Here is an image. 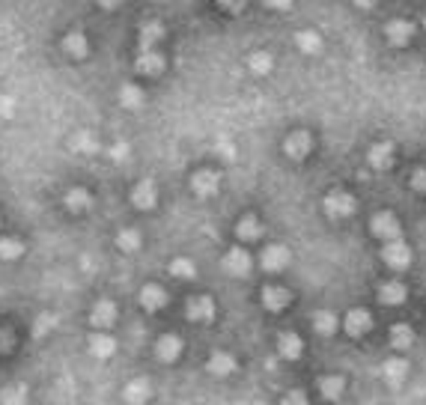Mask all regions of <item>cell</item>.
<instances>
[{
  "instance_id": "obj_1",
  "label": "cell",
  "mask_w": 426,
  "mask_h": 405,
  "mask_svg": "<svg viewBox=\"0 0 426 405\" xmlns=\"http://www.w3.org/2000/svg\"><path fill=\"white\" fill-rule=\"evenodd\" d=\"M382 259L391 268H409L412 265V250H409V245H405L403 239H396V241H385V248H382Z\"/></svg>"
},
{
  "instance_id": "obj_2",
  "label": "cell",
  "mask_w": 426,
  "mask_h": 405,
  "mask_svg": "<svg viewBox=\"0 0 426 405\" xmlns=\"http://www.w3.org/2000/svg\"><path fill=\"white\" fill-rule=\"evenodd\" d=\"M343 328H346V334L349 337H367L370 334V328H373V316H370L367 310H349L346 313V319L340 322Z\"/></svg>"
},
{
  "instance_id": "obj_3",
  "label": "cell",
  "mask_w": 426,
  "mask_h": 405,
  "mask_svg": "<svg viewBox=\"0 0 426 405\" xmlns=\"http://www.w3.org/2000/svg\"><path fill=\"white\" fill-rule=\"evenodd\" d=\"M373 232L382 241H396L403 230H400V221H396L391 212H379L376 218H373Z\"/></svg>"
},
{
  "instance_id": "obj_4",
  "label": "cell",
  "mask_w": 426,
  "mask_h": 405,
  "mask_svg": "<svg viewBox=\"0 0 426 405\" xmlns=\"http://www.w3.org/2000/svg\"><path fill=\"white\" fill-rule=\"evenodd\" d=\"M289 301H292V295H289L284 286H266V289H262V307H266L268 313L286 310Z\"/></svg>"
},
{
  "instance_id": "obj_5",
  "label": "cell",
  "mask_w": 426,
  "mask_h": 405,
  "mask_svg": "<svg viewBox=\"0 0 426 405\" xmlns=\"http://www.w3.org/2000/svg\"><path fill=\"white\" fill-rule=\"evenodd\" d=\"M289 250L284 245H268L266 250H262V268L266 272H284V268L289 265Z\"/></svg>"
},
{
  "instance_id": "obj_6",
  "label": "cell",
  "mask_w": 426,
  "mask_h": 405,
  "mask_svg": "<svg viewBox=\"0 0 426 405\" xmlns=\"http://www.w3.org/2000/svg\"><path fill=\"white\" fill-rule=\"evenodd\" d=\"M140 307H143V310H149V313L164 310V307H167V292L161 289L158 283L143 286V289H140Z\"/></svg>"
},
{
  "instance_id": "obj_7",
  "label": "cell",
  "mask_w": 426,
  "mask_h": 405,
  "mask_svg": "<svg viewBox=\"0 0 426 405\" xmlns=\"http://www.w3.org/2000/svg\"><path fill=\"white\" fill-rule=\"evenodd\" d=\"M224 272L233 274V277H244V274L251 272V256L244 254L242 248H233L230 254L224 256Z\"/></svg>"
},
{
  "instance_id": "obj_8",
  "label": "cell",
  "mask_w": 426,
  "mask_h": 405,
  "mask_svg": "<svg viewBox=\"0 0 426 405\" xmlns=\"http://www.w3.org/2000/svg\"><path fill=\"white\" fill-rule=\"evenodd\" d=\"M188 319L191 322H212L215 319V304L212 298H206V295H197V298L188 301Z\"/></svg>"
},
{
  "instance_id": "obj_9",
  "label": "cell",
  "mask_w": 426,
  "mask_h": 405,
  "mask_svg": "<svg viewBox=\"0 0 426 405\" xmlns=\"http://www.w3.org/2000/svg\"><path fill=\"white\" fill-rule=\"evenodd\" d=\"M325 209H328L331 215H337V218H349V215L355 212V200H352L349 194H343V191H331L328 197H325Z\"/></svg>"
},
{
  "instance_id": "obj_10",
  "label": "cell",
  "mask_w": 426,
  "mask_h": 405,
  "mask_svg": "<svg viewBox=\"0 0 426 405\" xmlns=\"http://www.w3.org/2000/svg\"><path fill=\"white\" fill-rule=\"evenodd\" d=\"M313 331L319 337H334L340 331V319H337V313H331V310H319V313H313Z\"/></svg>"
},
{
  "instance_id": "obj_11",
  "label": "cell",
  "mask_w": 426,
  "mask_h": 405,
  "mask_svg": "<svg viewBox=\"0 0 426 405\" xmlns=\"http://www.w3.org/2000/svg\"><path fill=\"white\" fill-rule=\"evenodd\" d=\"M277 352H280V358H286V361H295V358H301V352H304V343H301V337L298 334H292V331H284V334L277 337Z\"/></svg>"
},
{
  "instance_id": "obj_12",
  "label": "cell",
  "mask_w": 426,
  "mask_h": 405,
  "mask_svg": "<svg viewBox=\"0 0 426 405\" xmlns=\"http://www.w3.org/2000/svg\"><path fill=\"white\" fill-rule=\"evenodd\" d=\"M379 298H382V304L396 307V304H403L409 298V289H405V283H400V281H387V283L379 286Z\"/></svg>"
},
{
  "instance_id": "obj_13",
  "label": "cell",
  "mask_w": 426,
  "mask_h": 405,
  "mask_svg": "<svg viewBox=\"0 0 426 405\" xmlns=\"http://www.w3.org/2000/svg\"><path fill=\"white\" fill-rule=\"evenodd\" d=\"M156 352H158V358L164 364H173L179 355H182V340H179L176 334H164L158 340V346H156Z\"/></svg>"
},
{
  "instance_id": "obj_14",
  "label": "cell",
  "mask_w": 426,
  "mask_h": 405,
  "mask_svg": "<svg viewBox=\"0 0 426 405\" xmlns=\"http://www.w3.org/2000/svg\"><path fill=\"white\" fill-rule=\"evenodd\" d=\"M412 24L409 21H400V18H396V21H391L385 27V36H387V42L391 45H396V48H403V45H409L412 42Z\"/></svg>"
},
{
  "instance_id": "obj_15",
  "label": "cell",
  "mask_w": 426,
  "mask_h": 405,
  "mask_svg": "<svg viewBox=\"0 0 426 405\" xmlns=\"http://www.w3.org/2000/svg\"><path fill=\"white\" fill-rule=\"evenodd\" d=\"M382 375H385L387 384H394L396 388V384H403L405 375H409V361H403V358H391V361H385Z\"/></svg>"
},
{
  "instance_id": "obj_16",
  "label": "cell",
  "mask_w": 426,
  "mask_h": 405,
  "mask_svg": "<svg viewBox=\"0 0 426 405\" xmlns=\"http://www.w3.org/2000/svg\"><path fill=\"white\" fill-rule=\"evenodd\" d=\"M191 188L200 197H212L217 191V176L212 173V170H197V173L191 176Z\"/></svg>"
},
{
  "instance_id": "obj_17",
  "label": "cell",
  "mask_w": 426,
  "mask_h": 405,
  "mask_svg": "<svg viewBox=\"0 0 426 405\" xmlns=\"http://www.w3.org/2000/svg\"><path fill=\"white\" fill-rule=\"evenodd\" d=\"M284 149H286V155H292V158H304L307 152L313 149V140L307 138L304 131H295V134H289V138H286V146Z\"/></svg>"
},
{
  "instance_id": "obj_18",
  "label": "cell",
  "mask_w": 426,
  "mask_h": 405,
  "mask_svg": "<svg viewBox=\"0 0 426 405\" xmlns=\"http://www.w3.org/2000/svg\"><path fill=\"white\" fill-rule=\"evenodd\" d=\"M123 399L129 402V405H143L149 399V384L143 382V379H134L125 384V391H123Z\"/></svg>"
},
{
  "instance_id": "obj_19",
  "label": "cell",
  "mask_w": 426,
  "mask_h": 405,
  "mask_svg": "<svg viewBox=\"0 0 426 405\" xmlns=\"http://www.w3.org/2000/svg\"><path fill=\"white\" fill-rule=\"evenodd\" d=\"M343 391H346V382H343L340 375H322V379H319V393H322V397L328 399V402L340 399Z\"/></svg>"
},
{
  "instance_id": "obj_20",
  "label": "cell",
  "mask_w": 426,
  "mask_h": 405,
  "mask_svg": "<svg viewBox=\"0 0 426 405\" xmlns=\"http://www.w3.org/2000/svg\"><path fill=\"white\" fill-rule=\"evenodd\" d=\"M114 322H116V307H114L111 301L102 298V301H98L96 307H93V325H96V328H111Z\"/></svg>"
},
{
  "instance_id": "obj_21",
  "label": "cell",
  "mask_w": 426,
  "mask_h": 405,
  "mask_svg": "<svg viewBox=\"0 0 426 405\" xmlns=\"http://www.w3.org/2000/svg\"><path fill=\"white\" fill-rule=\"evenodd\" d=\"M235 358L233 355H226V352H212V358H209V373L212 375H230V373H235Z\"/></svg>"
},
{
  "instance_id": "obj_22",
  "label": "cell",
  "mask_w": 426,
  "mask_h": 405,
  "mask_svg": "<svg viewBox=\"0 0 426 405\" xmlns=\"http://www.w3.org/2000/svg\"><path fill=\"white\" fill-rule=\"evenodd\" d=\"M412 343H414V331L405 325V322H396L391 328V346L394 349H409Z\"/></svg>"
},
{
  "instance_id": "obj_23",
  "label": "cell",
  "mask_w": 426,
  "mask_h": 405,
  "mask_svg": "<svg viewBox=\"0 0 426 405\" xmlns=\"http://www.w3.org/2000/svg\"><path fill=\"white\" fill-rule=\"evenodd\" d=\"M63 51H66L69 57H84V54H87V36L81 33V30L69 33L66 42H63Z\"/></svg>"
},
{
  "instance_id": "obj_24",
  "label": "cell",
  "mask_w": 426,
  "mask_h": 405,
  "mask_svg": "<svg viewBox=\"0 0 426 405\" xmlns=\"http://www.w3.org/2000/svg\"><path fill=\"white\" fill-rule=\"evenodd\" d=\"M89 349H93V355H98V358H111L116 343H114V337H107V334H93L89 337Z\"/></svg>"
},
{
  "instance_id": "obj_25",
  "label": "cell",
  "mask_w": 426,
  "mask_h": 405,
  "mask_svg": "<svg viewBox=\"0 0 426 405\" xmlns=\"http://www.w3.org/2000/svg\"><path fill=\"white\" fill-rule=\"evenodd\" d=\"M295 42H298V48H301L304 54H316V51L322 48V39L316 33H310V30H301V33L295 36Z\"/></svg>"
},
{
  "instance_id": "obj_26",
  "label": "cell",
  "mask_w": 426,
  "mask_h": 405,
  "mask_svg": "<svg viewBox=\"0 0 426 405\" xmlns=\"http://www.w3.org/2000/svg\"><path fill=\"white\" fill-rule=\"evenodd\" d=\"M170 274L179 277V281H194V277H197V268L188 263V259H173V263H170Z\"/></svg>"
},
{
  "instance_id": "obj_27",
  "label": "cell",
  "mask_w": 426,
  "mask_h": 405,
  "mask_svg": "<svg viewBox=\"0 0 426 405\" xmlns=\"http://www.w3.org/2000/svg\"><path fill=\"white\" fill-rule=\"evenodd\" d=\"M235 232H239V239L242 241H251V239H259V223H257V218H242L239 221V227H235Z\"/></svg>"
},
{
  "instance_id": "obj_28",
  "label": "cell",
  "mask_w": 426,
  "mask_h": 405,
  "mask_svg": "<svg viewBox=\"0 0 426 405\" xmlns=\"http://www.w3.org/2000/svg\"><path fill=\"white\" fill-rule=\"evenodd\" d=\"M0 405H27V391L21 384H15V388H6L0 393Z\"/></svg>"
},
{
  "instance_id": "obj_29",
  "label": "cell",
  "mask_w": 426,
  "mask_h": 405,
  "mask_svg": "<svg viewBox=\"0 0 426 405\" xmlns=\"http://www.w3.org/2000/svg\"><path fill=\"white\" fill-rule=\"evenodd\" d=\"M24 254V245L18 239H3L0 236V259H15Z\"/></svg>"
},
{
  "instance_id": "obj_30",
  "label": "cell",
  "mask_w": 426,
  "mask_h": 405,
  "mask_svg": "<svg viewBox=\"0 0 426 405\" xmlns=\"http://www.w3.org/2000/svg\"><path fill=\"white\" fill-rule=\"evenodd\" d=\"M280 405H310V399H307L301 391H289V393H284V402Z\"/></svg>"
},
{
  "instance_id": "obj_31",
  "label": "cell",
  "mask_w": 426,
  "mask_h": 405,
  "mask_svg": "<svg viewBox=\"0 0 426 405\" xmlns=\"http://www.w3.org/2000/svg\"><path fill=\"white\" fill-rule=\"evenodd\" d=\"M138 241H140L138 232H120V248L134 250V248H138Z\"/></svg>"
},
{
  "instance_id": "obj_32",
  "label": "cell",
  "mask_w": 426,
  "mask_h": 405,
  "mask_svg": "<svg viewBox=\"0 0 426 405\" xmlns=\"http://www.w3.org/2000/svg\"><path fill=\"white\" fill-rule=\"evenodd\" d=\"M412 185H414V191H418V194H423V197H426V170H418V173H414Z\"/></svg>"
},
{
  "instance_id": "obj_33",
  "label": "cell",
  "mask_w": 426,
  "mask_h": 405,
  "mask_svg": "<svg viewBox=\"0 0 426 405\" xmlns=\"http://www.w3.org/2000/svg\"><path fill=\"white\" fill-rule=\"evenodd\" d=\"M266 6H271V9H289V6H292V0H266Z\"/></svg>"
},
{
  "instance_id": "obj_34",
  "label": "cell",
  "mask_w": 426,
  "mask_h": 405,
  "mask_svg": "<svg viewBox=\"0 0 426 405\" xmlns=\"http://www.w3.org/2000/svg\"><path fill=\"white\" fill-rule=\"evenodd\" d=\"M98 3H102V6H107V9H114V6H120L123 0H98Z\"/></svg>"
},
{
  "instance_id": "obj_35",
  "label": "cell",
  "mask_w": 426,
  "mask_h": 405,
  "mask_svg": "<svg viewBox=\"0 0 426 405\" xmlns=\"http://www.w3.org/2000/svg\"><path fill=\"white\" fill-rule=\"evenodd\" d=\"M376 0H358V6H373Z\"/></svg>"
}]
</instances>
